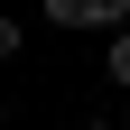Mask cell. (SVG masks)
Masks as SVG:
<instances>
[{"label":"cell","mask_w":130,"mask_h":130,"mask_svg":"<svg viewBox=\"0 0 130 130\" xmlns=\"http://www.w3.org/2000/svg\"><path fill=\"white\" fill-rule=\"evenodd\" d=\"M74 130H111V121H74Z\"/></svg>","instance_id":"obj_3"},{"label":"cell","mask_w":130,"mask_h":130,"mask_svg":"<svg viewBox=\"0 0 130 130\" xmlns=\"http://www.w3.org/2000/svg\"><path fill=\"white\" fill-rule=\"evenodd\" d=\"M102 74L130 93V28H111V37H102Z\"/></svg>","instance_id":"obj_2"},{"label":"cell","mask_w":130,"mask_h":130,"mask_svg":"<svg viewBox=\"0 0 130 130\" xmlns=\"http://www.w3.org/2000/svg\"><path fill=\"white\" fill-rule=\"evenodd\" d=\"M46 28H130V0H46Z\"/></svg>","instance_id":"obj_1"}]
</instances>
